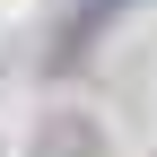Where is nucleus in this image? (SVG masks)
<instances>
[{"mask_svg": "<svg viewBox=\"0 0 157 157\" xmlns=\"http://www.w3.org/2000/svg\"><path fill=\"white\" fill-rule=\"evenodd\" d=\"M122 9H131V0H78L61 26H52V70H78V61L113 35V17H122Z\"/></svg>", "mask_w": 157, "mask_h": 157, "instance_id": "nucleus-1", "label": "nucleus"}]
</instances>
